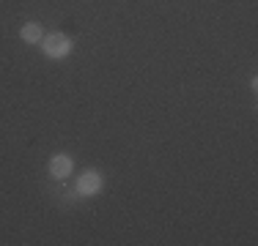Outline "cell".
<instances>
[{"mask_svg": "<svg viewBox=\"0 0 258 246\" xmlns=\"http://www.w3.org/2000/svg\"><path fill=\"white\" fill-rule=\"evenodd\" d=\"M72 39L66 33H50V36H44L41 39V49H44V55L47 58H52V60H60V58H66V55L72 52Z\"/></svg>", "mask_w": 258, "mask_h": 246, "instance_id": "1", "label": "cell"}, {"mask_svg": "<svg viewBox=\"0 0 258 246\" xmlns=\"http://www.w3.org/2000/svg\"><path fill=\"white\" fill-rule=\"evenodd\" d=\"M99 189H102V172L99 170H85L77 178V192L83 197H94Z\"/></svg>", "mask_w": 258, "mask_h": 246, "instance_id": "2", "label": "cell"}, {"mask_svg": "<svg viewBox=\"0 0 258 246\" xmlns=\"http://www.w3.org/2000/svg\"><path fill=\"white\" fill-rule=\"evenodd\" d=\"M72 170H75V162H72V156H66V153H55V156L50 159V175L55 178V181L69 178Z\"/></svg>", "mask_w": 258, "mask_h": 246, "instance_id": "3", "label": "cell"}, {"mask_svg": "<svg viewBox=\"0 0 258 246\" xmlns=\"http://www.w3.org/2000/svg\"><path fill=\"white\" fill-rule=\"evenodd\" d=\"M20 36H22L25 44H41V39H44V28H41L39 22H25L22 30H20Z\"/></svg>", "mask_w": 258, "mask_h": 246, "instance_id": "4", "label": "cell"}]
</instances>
